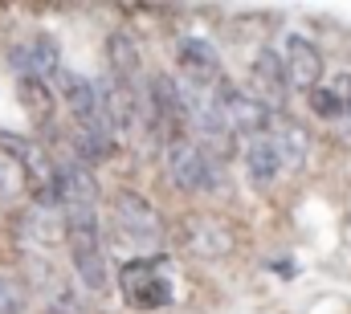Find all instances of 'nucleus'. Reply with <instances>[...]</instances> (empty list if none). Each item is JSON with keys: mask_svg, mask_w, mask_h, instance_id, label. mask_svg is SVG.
I'll use <instances>...</instances> for the list:
<instances>
[{"mask_svg": "<svg viewBox=\"0 0 351 314\" xmlns=\"http://www.w3.org/2000/svg\"><path fill=\"white\" fill-rule=\"evenodd\" d=\"M21 237L33 241V245H58L66 237V217L58 208H41L33 204L25 217H21Z\"/></svg>", "mask_w": 351, "mask_h": 314, "instance_id": "ddd939ff", "label": "nucleus"}, {"mask_svg": "<svg viewBox=\"0 0 351 314\" xmlns=\"http://www.w3.org/2000/svg\"><path fill=\"white\" fill-rule=\"evenodd\" d=\"M49 311H53V314H90V306L78 298V290H74V286L53 282V290H49Z\"/></svg>", "mask_w": 351, "mask_h": 314, "instance_id": "aec40b11", "label": "nucleus"}, {"mask_svg": "<svg viewBox=\"0 0 351 314\" xmlns=\"http://www.w3.org/2000/svg\"><path fill=\"white\" fill-rule=\"evenodd\" d=\"M213 98H217V106H221V114H225V123H229V131H233V135L262 139V131L274 123V110L265 106L258 94L237 90L233 82H225V78L213 86Z\"/></svg>", "mask_w": 351, "mask_h": 314, "instance_id": "20e7f679", "label": "nucleus"}, {"mask_svg": "<svg viewBox=\"0 0 351 314\" xmlns=\"http://www.w3.org/2000/svg\"><path fill=\"white\" fill-rule=\"evenodd\" d=\"M188 245H192V253L196 257H225L229 249H233V237L225 225H217V221H188Z\"/></svg>", "mask_w": 351, "mask_h": 314, "instance_id": "2eb2a0df", "label": "nucleus"}, {"mask_svg": "<svg viewBox=\"0 0 351 314\" xmlns=\"http://www.w3.org/2000/svg\"><path fill=\"white\" fill-rule=\"evenodd\" d=\"M168 176L176 180V188L184 192H204V188H221L225 184V167L213 147H200L184 135L168 139Z\"/></svg>", "mask_w": 351, "mask_h": 314, "instance_id": "f03ea898", "label": "nucleus"}, {"mask_svg": "<svg viewBox=\"0 0 351 314\" xmlns=\"http://www.w3.org/2000/svg\"><path fill=\"white\" fill-rule=\"evenodd\" d=\"M66 241L82 286L90 294H106V257H102V229L94 208H66Z\"/></svg>", "mask_w": 351, "mask_h": 314, "instance_id": "f257e3e1", "label": "nucleus"}, {"mask_svg": "<svg viewBox=\"0 0 351 314\" xmlns=\"http://www.w3.org/2000/svg\"><path fill=\"white\" fill-rule=\"evenodd\" d=\"M180 66L192 78V86H200V90H208V86L221 82V53L204 37H184L180 41Z\"/></svg>", "mask_w": 351, "mask_h": 314, "instance_id": "1a4fd4ad", "label": "nucleus"}, {"mask_svg": "<svg viewBox=\"0 0 351 314\" xmlns=\"http://www.w3.org/2000/svg\"><path fill=\"white\" fill-rule=\"evenodd\" d=\"M29 167L21 163L16 156H8V152H0V200H12V196H21L25 192V184H29Z\"/></svg>", "mask_w": 351, "mask_h": 314, "instance_id": "a211bd4d", "label": "nucleus"}, {"mask_svg": "<svg viewBox=\"0 0 351 314\" xmlns=\"http://www.w3.org/2000/svg\"><path fill=\"white\" fill-rule=\"evenodd\" d=\"M53 184H58L66 208H94L98 204V192H102L98 180H94V171L78 156L53 159Z\"/></svg>", "mask_w": 351, "mask_h": 314, "instance_id": "423d86ee", "label": "nucleus"}, {"mask_svg": "<svg viewBox=\"0 0 351 314\" xmlns=\"http://www.w3.org/2000/svg\"><path fill=\"white\" fill-rule=\"evenodd\" d=\"M106 74L131 90H143L139 86V49L127 33H110L106 37Z\"/></svg>", "mask_w": 351, "mask_h": 314, "instance_id": "9b49d317", "label": "nucleus"}, {"mask_svg": "<svg viewBox=\"0 0 351 314\" xmlns=\"http://www.w3.org/2000/svg\"><path fill=\"white\" fill-rule=\"evenodd\" d=\"M119 282H123L127 302L139 306V311H160V306L172 302L176 294L172 278L164 274V257H135V261H127Z\"/></svg>", "mask_w": 351, "mask_h": 314, "instance_id": "7ed1b4c3", "label": "nucleus"}, {"mask_svg": "<svg viewBox=\"0 0 351 314\" xmlns=\"http://www.w3.org/2000/svg\"><path fill=\"white\" fill-rule=\"evenodd\" d=\"M286 66H290L294 90H319V78H323V53H319L315 41L290 37V41H286Z\"/></svg>", "mask_w": 351, "mask_h": 314, "instance_id": "9d476101", "label": "nucleus"}, {"mask_svg": "<svg viewBox=\"0 0 351 314\" xmlns=\"http://www.w3.org/2000/svg\"><path fill=\"white\" fill-rule=\"evenodd\" d=\"M21 106L29 110V119L37 127H45L53 119V94L41 78H21Z\"/></svg>", "mask_w": 351, "mask_h": 314, "instance_id": "f3484780", "label": "nucleus"}, {"mask_svg": "<svg viewBox=\"0 0 351 314\" xmlns=\"http://www.w3.org/2000/svg\"><path fill=\"white\" fill-rule=\"evenodd\" d=\"M25 311V294L12 278H0V314H16Z\"/></svg>", "mask_w": 351, "mask_h": 314, "instance_id": "412c9836", "label": "nucleus"}, {"mask_svg": "<svg viewBox=\"0 0 351 314\" xmlns=\"http://www.w3.org/2000/svg\"><path fill=\"white\" fill-rule=\"evenodd\" d=\"M254 86H258V98H262L269 110H282V106H286L294 82H290L286 58H282L274 45H265L262 53H258V62H254Z\"/></svg>", "mask_w": 351, "mask_h": 314, "instance_id": "0eeeda50", "label": "nucleus"}, {"mask_svg": "<svg viewBox=\"0 0 351 314\" xmlns=\"http://www.w3.org/2000/svg\"><path fill=\"white\" fill-rule=\"evenodd\" d=\"M114 229L119 237L127 241V245H135V249H152V245H160V213L152 208V200H143L139 192H119L114 196Z\"/></svg>", "mask_w": 351, "mask_h": 314, "instance_id": "39448f33", "label": "nucleus"}, {"mask_svg": "<svg viewBox=\"0 0 351 314\" xmlns=\"http://www.w3.org/2000/svg\"><path fill=\"white\" fill-rule=\"evenodd\" d=\"M282 167H286V159H282L278 143H274L269 135L250 139V147H245V171H250L254 184H274V180L282 176Z\"/></svg>", "mask_w": 351, "mask_h": 314, "instance_id": "f8f14e48", "label": "nucleus"}, {"mask_svg": "<svg viewBox=\"0 0 351 314\" xmlns=\"http://www.w3.org/2000/svg\"><path fill=\"white\" fill-rule=\"evenodd\" d=\"M311 110H315L319 119L335 123V127H343V119H348V106H343V98H339L331 86H319V90H311Z\"/></svg>", "mask_w": 351, "mask_h": 314, "instance_id": "6ab92c4d", "label": "nucleus"}, {"mask_svg": "<svg viewBox=\"0 0 351 314\" xmlns=\"http://www.w3.org/2000/svg\"><path fill=\"white\" fill-rule=\"evenodd\" d=\"M62 98L74 110V123H98V86L82 74H62Z\"/></svg>", "mask_w": 351, "mask_h": 314, "instance_id": "4468645a", "label": "nucleus"}, {"mask_svg": "<svg viewBox=\"0 0 351 314\" xmlns=\"http://www.w3.org/2000/svg\"><path fill=\"white\" fill-rule=\"evenodd\" d=\"M274 131H269V139L278 143V152L286 159V167H302L306 163V152H311V143H306V131L298 127V123H290V119H278V123H269Z\"/></svg>", "mask_w": 351, "mask_h": 314, "instance_id": "dca6fc26", "label": "nucleus"}, {"mask_svg": "<svg viewBox=\"0 0 351 314\" xmlns=\"http://www.w3.org/2000/svg\"><path fill=\"white\" fill-rule=\"evenodd\" d=\"M8 66L21 74V78H49L58 74V41L49 33H37L29 45H12L8 49Z\"/></svg>", "mask_w": 351, "mask_h": 314, "instance_id": "6e6552de", "label": "nucleus"}]
</instances>
